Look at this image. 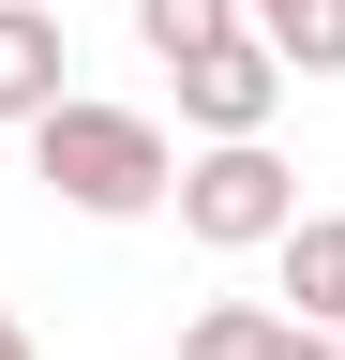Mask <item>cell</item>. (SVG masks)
I'll list each match as a JSON object with an SVG mask.
<instances>
[{
    "label": "cell",
    "instance_id": "7a4b0ae2",
    "mask_svg": "<svg viewBox=\"0 0 345 360\" xmlns=\"http://www.w3.org/2000/svg\"><path fill=\"white\" fill-rule=\"evenodd\" d=\"M165 195H181V240H210V255H271L285 225H300V180H285L271 135H210Z\"/></svg>",
    "mask_w": 345,
    "mask_h": 360
},
{
    "label": "cell",
    "instance_id": "277c9868",
    "mask_svg": "<svg viewBox=\"0 0 345 360\" xmlns=\"http://www.w3.org/2000/svg\"><path fill=\"white\" fill-rule=\"evenodd\" d=\"M60 60H75V45H60V0H0V120H15V135L75 90Z\"/></svg>",
    "mask_w": 345,
    "mask_h": 360
},
{
    "label": "cell",
    "instance_id": "ba28073f",
    "mask_svg": "<svg viewBox=\"0 0 345 360\" xmlns=\"http://www.w3.org/2000/svg\"><path fill=\"white\" fill-rule=\"evenodd\" d=\"M136 30H150V60H195V45H226L255 15H240V0H136Z\"/></svg>",
    "mask_w": 345,
    "mask_h": 360
},
{
    "label": "cell",
    "instance_id": "5b68a950",
    "mask_svg": "<svg viewBox=\"0 0 345 360\" xmlns=\"http://www.w3.org/2000/svg\"><path fill=\"white\" fill-rule=\"evenodd\" d=\"M271 255H285V300H300V330H330V345H345V225H330V210H300Z\"/></svg>",
    "mask_w": 345,
    "mask_h": 360
},
{
    "label": "cell",
    "instance_id": "3957f363",
    "mask_svg": "<svg viewBox=\"0 0 345 360\" xmlns=\"http://www.w3.org/2000/svg\"><path fill=\"white\" fill-rule=\"evenodd\" d=\"M165 75H181V120H195V150H210V135H271V105H285V60H271V45H255V30H226V45H195V60H165Z\"/></svg>",
    "mask_w": 345,
    "mask_h": 360
},
{
    "label": "cell",
    "instance_id": "30bf717a",
    "mask_svg": "<svg viewBox=\"0 0 345 360\" xmlns=\"http://www.w3.org/2000/svg\"><path fill=\"white\" fill-rule=\"evenodd\" d=\"M0 360H30V330H15V315H0Z\"/></svg>",
    "mask_w": 345,
    "mask_h": 360
},
{
    "label": "cell",
    "instance_id": "8992f818",
    "mask_svg": "<svg viewBox=\"0 0 345 360\" xmlns=\"http://www.w3.org/2000/svg\"><path fill=\"white\" fill-rule=\"evenodd\" d=\"M255 45H271L285 75H345V0H271V15H255Z\"/></svg>",
    "mask_w": 345,
    "mask_h": 360
},
{
    "label": "cell",
    "instance_id": "8fae6325",
    "mask_svg": "<svg viewBox=\"0 0 345 360\" xmlns=\"http://www.w3.org/2000/svg\"><path fill=\"white\" fill-rule=\"evenodd\" d=\"M240 15H271V0H240Z\"/></svg>",
    "mask_w": 345,
    "mask_h": 360
},
{
    "label": "cell",
    "instance_id": "9c48e42d",
    "mask_svg": "<svg viewBox=\"0 0 345 360\" xmlns=\"http://www.w3.org/2000/svg\"><path fill=\"white\" fill-rule=\"evenodd\" d=\"M285 360H345V345H330V330H300V315H285Z\"/></svg>",
    "mask_w": 345,
    "mask_h": 360
},
{
    "label": "cell",
    "instance_id": "6da1fadb",
    "mask_svg": "<svg viewBox=\"0 0 345 360\" xmlns=\"http://www.w3.org/2000/svg\"><path fill=\"white\" fill-rule=\"evenodd\" d=\"M30 180H46L60 210H91V225H136V210H165L181 150H165L150 105H91V90H60V105L30 120Z\"/></svg>",
    "mask_w": 345,
    "mask_h": 360
},
{
    "label": "cell",
    "instance_id": "52a82bcc",
    "mask_svg": "<svg viewBox=\"0 0 345 360\" xmlns=\"http://www.w3.org/2000/svg\"><path fill=\"white\" fill-rule=\"evenodd\" d=\"M181 360H285V315L271 300H210V315H181Z\"/></svg>",
    "mask_w": 345,
    "mask_h": 360
}]
</instances>
